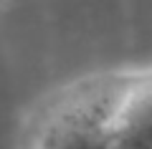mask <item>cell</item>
<instances>
[{"label": "cell", "mask_w": 152, "mask_h": 149, "mask_svg": "<svg viewBox=\"0 0 152 149\" xmlns=\"http://www.w3.org/2000/svg\"><path fill=\"white\" fill-rule=\"evenodd\" d=\"M134 71H104L66 86L36 121L28 149H112L114 121Z\"/></svg>", "instance_id": "1"}, {"label": "cell", "mask_w": 152, "mask_h": 149, "mask_svg": "<svg viewBox=\"0 0 152 149\" xmlns=\"http://www.w3.org/2000/svg\"><path fill=\"white\" fill-rule=\"evenodd\" d=\"M112 149H152V66L132 73L114 121Z\"/></svg>", "instance_id": "2"}]
</instances>
